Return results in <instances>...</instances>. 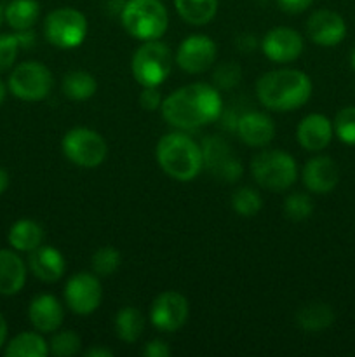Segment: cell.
Masks as SVG:
<instances>
[{
	"label": "cell",
	"mask_w": 355,
	"mask_h": 357,
	"mask_svg": "<svg viewBox=\"0 0 355 357\" xmlns=\"http://www.w3.org/2000/svg\"><path fill=\"white\" fill-rule=\"evenodd\" d=\"M66 307L77 316H90L103 300V286L94 272H77L70 275L63 289Z\"/></svg>",
	"instance_id": "obj_10"
},
{
	"label": "cell",
	"mask_w": 355,
	"mask_h": 357,
	"mask_svg": "<svg viewBox=\"0 0 355 357\" xmlns=\"http://www.w3.org/2000/svg\"><path fill=\"white\" fill-rule=\"evenodd\" d=\"M7 187H9V174L3 167H0V195L7 190Z\"/></svg>",
	"instance_id": "obj_41"
},
{
	"label": "cell",
	"mask_w": 355,
	"mask_h": 357,
	"mask_svg": "<svg viewBox=\"0 0 355 357\" xmlns=\"http://www.w3.org/2000/svg\"><path fill=\"white\" fill-rule=\"evenodd\" d=\"M223 98L216 86L191 82L164 98L160 114L178 131H195L214 124L223 115Z\"/></svg>",
	"instance_id": "obj_1"
},
{
	"label": "cell",
	"mask_w": 355,
	"mask_h": 357,
	"mask_svg": "<svg viewBox=\"0 0 355 357\" xmlns=\"http://www.w3.org/2000/svg\"><path fill=\"white\" fill-rule=\"evenodd\" d=\"M7 357H45L49 344L38 331H23L16 335L6 347Z\"/></svg>",
	"instance_id": "obj_28"
},
{
	"label": "cell",
	"mask_w": 355,
	"mask_h": 357,
	"mask_svg": "<svg viewBox=\"0 0 355 357\" xmlns=\"http://www.w3.org/2000/svg\"><path fill=\"white\" fill-rule=\"evenodd\" d=\"M350 65H352V68H354V72H355V49L352 51V54H350Z\"/></svg>",
	"instance_id": "obj_44"
},
{
	"label": "cell",
	"mask_w": 355,
	"mask_h": 357,
	"mask_svg": "<svg viewBox=\"0 0 355 357\" xmlns=\"http://www.w3.org/2000/svg\"><path fill=\"white\" fill-rule=\"evenodd\" d=\"M44 229L40 223L30 218H21L14 223L7 234V241H9L10 248L21 253H31L37 250L38 246L44 244Z\"/></svg>",
	"instance_id": "obj_22"
},
{
	"label": "cell",
	"mask_w": 355,
	"mask_h": 357,
	"mask_svg": "<svg viewBox=\"0 0 355 357\" xmlns=\"http://www.w3.org/2000/svg\"><path fill=\"white\" fill-rule=\"evenodd\" d=\"M334 135L345 145H355V107H345L333 121Z\"/></svg>",
	"instance_id": "obj_33"
},
{
	"label": "cell",
	"mask_w": 355,
	"mask_h": 357,
	"mask_svg": "<svg viewBox=\"0 0 355 357\" xmlns=\"http://www.w3.org/2000/svg\"><path fill=\"white\" fill-rule=\"evenodd\" d=\"M122 255L113 246H101L90 257V268L97 278H110L120 268Z\"/></svg>",
	"instance_id": "obj_31"
},
{
	"label": "cell",
	"mask_w": 355,
	"mask_h": 357,
	"mask_svg": "<svg viewBox=\"0 0 355 357\" xmlns=\"http://www.w3.org/2000/svg\"><path fill=\"white\" fill-rule=\"evenodd\" d=\"M294 321L299 330L306 333H319V331H326L334 323V310L324 302L306 303L299 307Z\"/></svg>",
	"instance_id": "obj_23"
},
{
	"label": "cell",
	"mask_w": 355,
	"mask_h": 357,
	"mask_svg": "<svg viewBox=\"0 0 355 357\" xmlns=\"http://www.w3.org/2000/svg\"><path fill=\"white\" fill-rule=\"evenodd\" d=\"M240 79H242V70H240L239 63H221V65L216 66L214 73H212V82L221 91H228L237 87Z\"/></svg>",
	"instance_id": "obj_34"
},
{
	"label": "cell",
	"mask_w": 355,
	"mask_h": 357,
	"mask_svg": "<svg viewBox=\"0 0 355 357\" xmlns=\"http://www.w3.org/2000/svg\"><path fill=\"white\" fill-rule=\"evenodd\" d=\"M282 211L284 216L289 222H305L312 216L313 213V201L308 194H303V192H292L285 197L284 206H282Z\"/></svg>",
	"instance_id": "obj_32"
},
{
	"label": "cell",
	"mask_w": 355,
	"mask_h": 357,
	"mask_svg": "<svg viewBox=\"0 0 355 357\" xmlns=\"http://www.w3.org/2000/svg\"><path fill=\"white\" fill-rule=\"evenodd\" d=\"M306 37L320 47H334L347 37V23L336 10L319 9L306 20Z\"/></svg>",
	"instance_id": "obj_15"
},
{
	"label": "cell",
	"mask_w": 355,
	"mask_h": 357,
	"mask_svg": "<svg viewBox=\"0 0 355 357\" xmlns=\"http://www.w3.org/2000/svg\"><path fill=\"white\" fill-rule=\"evenodd\" d=\"M176 13L191 26L209 24L218 14L219 0H174Z\"/></svg>",
	"instance_id": "obj_24"
},
{
	"label": "cell",
	"mask_w": 355,
	"mask_h": 357,
	"mask_svg": "<svg viewBox=\"0 0 355 357\" xmlns=\"http://www.w3.org/2000/svg\"><path fill=\"white\" fill-rule=\"evenodd\" d=\"M251 174L268 192H285L298 180V162L289 152L277 149L261 150L251 160Z\"/></svg>",
	"instance_id": "obj_5"
},
{
	"label": "cell",
	"mask_w": 355,
	"mask_h": 357,
	"mask_svg": "<svg viewBox=\"0 0 355 357\" xmlns=\"http://www.w3.org/2000/svg\"><path fill=\"white\" fill-rule=\"evenodd\" d=\"M2 21H3V7L0 6V23H2Z\"/></svg>",
	"instance_id": "obj_45"
},
{
	"label": "cell",
	"mask_w": 355,
	"mask_h": 357,
	"mask_svg": "<svg viewBox=\"0 0 355 357\" xmlns=\"http://www.w3.org/2000/svg\"><path fill=\"white\" fill-rule=\"evenodd\" d=\"M190 303L178 291H164L150 305V323L162 333H176L187 324Z\"/></svg>",
	"instance_id": "obj_12"
},
{
	"label": "cell",
	"mask_w": 355,
	"mask_h": 357,
	"mask_svg": "<svg viewBox=\"0 0 355 357\" xmlns=\"http://www.w3.org/2000/svg\"><path fill=\"white\" fill-rule=\"evenodd\" d=\"M173 51L166 42L146 40L132 54V77L141 87H159L173 72Z\"/></svg>",
	"instance_id": "obj_6"
},
{
	"label": "cell",
	"mask_w": 355,
	"mask_h": 357,
	"mask_svg": "<svg viewBox=\"0 0 355 357\" xmlns=\"http://www.w3.org/2000/svg\"><path fill=\"white\" fill-rule=\"evenodd\" d=\"M28 319L35 331L49 335L58 331L65 321V305L61 300L49 293L37 295L28 305Z\"/></svg>",
	"instance_id": "obj_18"
},
{
	"label": "cell",
	"mask_w": 355,
	"mask_h": 357,
	"mask_svg": "<svg viewBox=\"0 0 355 357\" xmlns=\"http://www.w3.org/2000/svg\"><path fill=\"white\" fill-rule=\"evenodd\" d=\"M87 17L75 7H58L45 16L44 37L58 49H75L87 37Z\"/></svg>",
	"instance_id": "obj_7"
},
{
	"label": "cell",
	"mask_w": 355,
	"mask_h": 357,
	"mask_svg": "<svg viewBox=\"0 0 355 357\" xmlns=\"http://www.w3.org/2000/svg\"><path fill=\"white\" fill-rule=\"evenodd\" d=\"M334 136L333 122L324 114H308L296 128V139L306 152H322Z\"/></svg>",
	"instance_id": "obj_19"
},
{
	"label": "cell",
	"mask_w": 355,
	"mask_h": 357,
	"mask_svg": "<svg viewBox=\"0 0 355 357\" xmlns=\"http://www.w3.org/2000/svg\"><path fill=\"white\" fill-rule=\"evenodd\" d=\"M155 159L160 169L174 181H194L204 169V153L200 143L187 131L164 135L155 146Z\"/></svg>",
	"instance_id": "obj_3"
},
{
	"label": "cell",
	"mask_w": 355,
	"mask_h": 357,
	"mask_svg": "<svg viewBox=\"0 0 355 357\" xmlns=\"http://www.w3.org/2000/svg\"><path fill=\"white\" fill-rule=\"evenodd\" d=\"M301 181L306 190L312 194H331L340 183V167L334 162V159L327 155L312 157L303 166Z\"/></svg>",
	"instance_id": "obj_17"
},
{
	"label": "cell",
	"mask_w": 355,
	"mask_h": 357,
	"mask_svg": "<svg viewBox=\"0 0 355 357\" xmlns=\"http://www.w3.org/2000/svg\"><path fill=\"white\" fill-rule=\"evenodd\" d=\"M26 265L16 251L0 250V295L13 296L24 288Z\"/></svg>",
	"instance_id": "obj_21"
},
{
	"label": "cell",
	"mask_w": 355,
	"mask_h": 357,
	"mask_svg": "<svg viewBox=\"0 0 355 357\" xmlns=\"http://www.w3.org/2000/svg\"><path fill=\"white\" fill-rule=\"evenodd\" d=\"M313 84L308 73L298 68H277L256 80V96L267 110L294 112L308 103Z\"/></svg>",
	"instance_id": "obj_2"
},
{
	"label": "cell",
	"mask_w": 355,
	"mask_h": 357,
	"mask_svg": "<svg viewBox=\"0 0 355 357\" xmlns=\"http://www.w3.org/2000/svg\"><path fill=\"white\" fill-rule=\"evenodd\" d=\"M315 0H277V6L285 14H301L308 9Z\"/></svg>",
	"instance_id": "obj_38"
},
{
	"label": "cell",
	"mask_w": 355,
	"mask_h": 357,
	"mask_svg": "<svg viewBox=\"0 0 355 357\" xmlns=\"http://www.w3.org/2000/svg\"><path fill=\"white\" fill-rule=\"evenodd\" d=\"M204 153V167L218 180L235 183L242 178L244 166L239 157L232 152V146L221 136H207L200 143Z\"/></svg>",
	"instance_id": "obj_11"
},
{
	"label": "cell",
	"mask_w": 355,
	"mask_h": 357,
	"mask_svg": "<svg viewBox=\"0 0 355 357\" xmlns=\"http://www.w3.org/2000/svg\"><path fill=\"white\" fill-rule=\"evenodd\" d=\"M54 86L52 72L40 61H23L10 72L7 87L23 101H42L49 96Z\"/></svg>",
	"instance_id": "obj_9"
},
{
	"label": "cell",
	"mask_w": 355,
	"mask_h": 357,
	"mask_svg": "<svg viewBox=\"0 0 355 357\" xmlns=\"http://www.w3.org/2000/svg\"><path fill=\"white\" fill-rule=\"evenodd\" d=\"M86 357H111L113 356V351H110L108 347H90L84 352Z\"/></svg>",
	"instance_id": "obj_40"
},
{
	"label": "cell",
	"mask_w": 355,
	"mask_h": 357,
	"mask_svg": "<svg viewBox=\"0 0 355 357\" xmlns=\"http://www.w3.org/2000/svg\"><path fill=\"white\" fill-rule=\"evenodd\" d=\"M261 52L270 61L285 65L292 63L305 51V40L298 30L289 26H275L261 38Z\"/></svg>",
	"instance_id": "obj_14"
},
{
	"label": "cell",
	"mask_w": 355,
	"mask_h": 357,
	"mask_svg": "<svg viewBox=\"0 0 355 357\" xmlns=\"http://www.w3.org/2000/svg\"><path fill=\"white\" fill-rule=\"evenodd\" d=\"M141 352L145 357H171V347L159 338L146 342Z\"/></svg>",
	"instance_id": "obj_37"
},
{
	"label": "cell",
	"mask_w": 355,
	"mask_h": 357,
	"mask_svg": "<svg viewBox=\"0 0 355 357\" xmlns=\"http://www.w3.org/2000/svg\"><path fill=\"white\" fill-rule=\"evenodd\" d=\"M235 132L244 145L253 146V149H263L274 142L277 128H275L274 119L268 114L260 110H249L237 117Z\"/></svg>",
	"instance_id": "obj_16"
},
{
	"label": "cell",
	"mask_w": 355,
	"mask_h": 357,
	"mask_svg": "<svg viewBox=\"0 0 355 357\" xmlns=\"http://www.w3.org/2000/svg\"><path fill=\"white\" fill-rule=\"evenodd\" d=\"M61 91L68 100L87 101L96 94L97 82L93 73L86 70H72L65 73L61 82Z\"/></svg>",
	"instance_id": "obj_26"
},
{
	"label": "cell",
	"mask_w": 355,
	"mask_h": 357,
	"mask_svg": "<svg viewBox=\"0 0 355 357\" xmlns=\"http://www.w3.org/2000/svg\"><path fill=\"white\" fill-rule=\"evenodd\" d=\"M145 316L134 307H124L115 316V335L124 344H134L145 331Z\"/></svg>",
	"instance_id": "obj_27"
},
{
	"label": "cell",
	"mask_w": 355,
	"mask_h": 357,
	"mask_svg": "<svg viewBox=\"0 0 355 357\" xmlns=\"http://www.w3.org/2000/svg\"><path fill=\"white\" fill-rule=\"evenodd\" d=\"M6 94H7V87H6V84L0 80V105H2L3 100H6Z\"/></svg>",
	"instance_id": "obj_43"
},
{
	"label": "cell",
	"mask_w": 355,
	"mask_h": 357,
	"mask_svg": "<svg viewBox=\"0 0 355 357\" xmlns=\"http://www.w3.org/2000/svg\"><path fill=\"white\" fill-rule=\"evenodd\" d=\"M28 268L42 282H56L65 275V257L54 246H38L28 253Z\"/></svg>",
	"instance_id": "obj_20"
},
{
	"label": "cell",
	"mask_w": 355,
	"mask_h": 357,
	"mask_svg": "<svg viewBox=\"0 0 355 357\" xmlns=\"http://www.w3.org/2000/svg\"><path fill=\"white\" fill-rule=\"evenodd\" d=\"M40 17V3L37 0H10L3 9V20L13 30H31Z\"/></svg>",
	"instance_id": "obj_25"
},
{
	"label": "cell",
	"mask_w": 355,
	"mask_h": 357,
	"mask_svg": "<svg viewBox=\"0 0 355 357\" xmlns=\"http://www.w3.org/2000/svg\"><path fill=\"white\" fill-rule=\"evenodd\" d=\"M120 23L136 40H157L167 31L169 14L160 0H127L120 10Z\"/></svg>",
	"instance_id": "obj_4"
},
{
	"label": "cell",
	"mask_w": 355,
	"mask_h": 357,
	"mask_svg": "<svg viewBox=\"0 0 355 357\" xmlns=\"http://www.w3.org/2000/svg\"><path fill=\"white\" fill-rule=\"evenodd\" d=\"M162 101L164 98L162 94H160L159 87H143L141 94H139V105H141L143 110L146 112L160 110Z\"/></svg>",
	"instance_id": "obj_36"
},
{
	"label": "cell",
	"mask_w": 355,
	"mask_h": 357,
	"mask_svg": "<svg viewBox=\"0 0 355 357\" xmlns=\"http://www.w3.org/2000/svg\"><path fill=\"white\" fill-rule=\"evenodd\" d=\"M230 202L233 211L244 218H253L263 208V197L254 187H239L230 197Z\"/></svg>",
	"instance_id": "obj_29"
},
{
	"label": "cell",
	"mask_w": 355,
	"mask_h": 357,
	"mask_svg": "<svg viewBox=\"0 0 355 357\" xmlns=\"http://www.w3.org/2000/svg\"><path fill=\"white\" fill-rule=\"evenodd\" d=\"M21 44L16 33H0V73L13 68Z\"/></svg>",
	"instance_id": "obj_35"
},
{
	"label": "cell",
	"mask_w": 355,
	"mask_h": 357,
	"mask_svg": "<svg viewBox=\"0 0 355 357\" xmlns=\"http://www.w3.org/2000/svg\"><path fill=\"white\" fill-rule=\"evenodd\" d=\"M61 152L73 166L94 169L104 162L108 143L103 136L90 128H73L63 136Z\"/></svg>",
	"instance_id": "obj_8"
},
{
	"label": "cell",
	"mask_w": 355,
	"mask_h": 357,
	"mask_svg": "<svg viewBox=\"0 0 355 357\" xmlns=\"http://www.w3.org/2000/svg\"><path fill=\"white\" fill-rule=\"evenodd\" d=\"M6 338H7V323H6V317L0 314V349H2L3 344H6Z\"/></svg>",
	"instance_id": "obj_42"
},
{
	"label": "cell",
	"mask_w": 355,
	"mask_h": 357,
	"mask_svg": "<svg viewBox=\"0 0 355 357\" xmlns=\"http://www.w3.org/2000/svg\"><path fill=\"white\" fill-rule=\"evenodd\" d=\"M218 58V47L211 37L204 33L188 35L178 47L176 65L190 75H200L207 72Z\"/></svg>",
	"instance_id": "obj_13"
},
{
	"label": "cell",
	"mask_w": 355,
	"mask_h": 357,
	"mask_svg": "<svg viewBox=\"0 0 355 357\" xmlns=\"http://www.w3.org/2000/svg\"><path fill=\"white\" fill-rule=\"evenodd\" d=\"M49 344V354L56 357H73L80 354L82 351V338L77 331L73 330H61L54 331Z\"/></svg>",
	"instance_id": "obj_30"
},
{
	"label": "cell",
	"mask_w": 355,
	"mask_h": 357,
	"mask_svg": "<svg viewBox=\"0 0 355 357\" xmlns=\"http://www.w3.org/2000/svg\"><path fill=\"white\" fill-rule=\"evenodd\" d=\"M258 38L254 33H240L237 35L235 38V47L239 49L240 52H244V54H249V52H254L258 47Z\"/></svg>",
	"instance_id": "obj_39"
}]
</instances>
